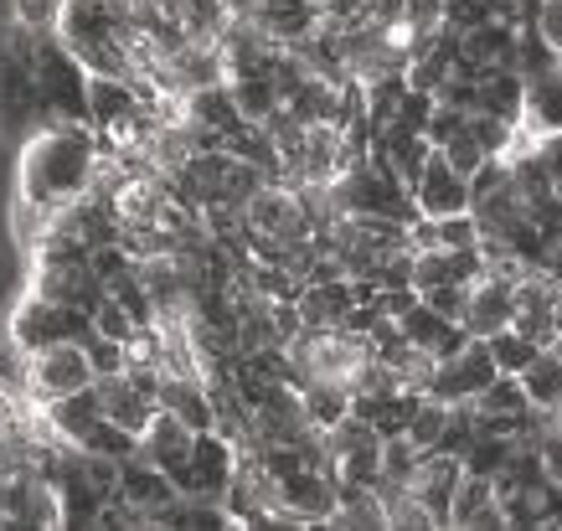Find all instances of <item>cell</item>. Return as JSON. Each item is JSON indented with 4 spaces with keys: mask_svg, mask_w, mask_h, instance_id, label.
Returning <instances> with one entry per match:
<instances>
[{
    "mask_svg": "<svg viewBox=\"0 0 562 531\" xmlns=\"http://www.w3.org/2000/svg\"><path fill=\"white\" fill-rule=\"evenodd\" d=\"M99 155H103V139L93 135V124H83V120L36 124L16 155V196L47 206V212L78 202L93 187Z\"/></svg>",
    "mask_w": 562,
    "mask_h": 531,
    "instance_id": "cell-1",
    "label": "cell"
},
{
    "mask_svg": "<svg viewBox=\"0 0 562 531\" xmlns=\"http://www.w3.org/2000/svg\"><path fill=\"white\" fill-rule=\"evenodd\" d=\"M93 330L99 326H93L88 309L57 305V300H47L36 290H21V300L5 315V341L16 346L21 357H36V351H47L57 341H88Z\"/></svg>",
    "mask_w": 562,
    "mask_h": 531,
    "instance_id": "cell-2",
    "label": "cell"
},
{
    "mask_svg": "<svg viewBox=\"0 0 562 531\" xmlns=\"http://www.w3.org/2000/svg\"><path fill=\"white\" fill-rule=\"evenodd\" d=\"M32 72H36V88H42L47 120H83L88 124V68L78 63V52L57 32H36Z\"/></svg>",
    "mask_w": 562,
    "mask_h": 531,
    "instance_id": "cell-3",
    "label": "cell"
},
{
    "mask_svg": "<svg viewBox=\"0 0 562 531\" xmlns=\"http://www.w3.org/2000/svg\"><path fill=\"white\" fill-rule=\"evenodd\" d=\"M93 361H88V346L83 341H57L47 351L26 357V403H57V397H72L93 387Z\"/></svg>",
    "mask_w": 562,
    "mask_h": 531,
    "instance_id": "cell-4",
    "label": "cell"
},
{
    "mask_svg": "<svg viewBox=\"0 0 562 531\" xmlns=\"http://www.w3.org/2000/svg\"><path fill=\"white\" fill-rule=\"evenodd\" d=\"M26 290L47 294L57 305H72V309H93L109 300V284L93 274V263L88 258H32V279H26Z\"/></svg>",
    "mask_w": 562,
    "mask_h": 531,
    "instance_id": "cell-5",
    "label": "cell"
},
{
    "mask_svg": "<svg viewBox=\"0 0 562 531\" xmlns=\"http://www.w3.org/2000/svg\"><path fill=\"white\" fill-rule=\"evenodd\" d=\"M413 206H418V217H454V212H470V206H475L470 176L454 171L443 150H434L424 160L418 181H413Z\"/></svg>",
    "mask_w": 562,
    "mask_h": 531,
    "instance_id": "cell-6",
    "label": "cell"
},
{
    "mask_svg": "<svg viewBox=\"0 0 562 531\" xmlns=\"http://www.w3.org/2000/svg\"><path fill=\"white\" fill-rule=\"evenodd\" d=\"M501 377V366H495L491 357V341H470L460 351V357H443L439 372H434V382H428V393L443 397V403H464V397H480L491 382Z\"/></svg>",
    "mask_w": 562,
    "mask_h": 531,
    "instance_id": "cell-7",
    "label": "cell"
},
{
    "mask_svg": "<svg viewBox=\"0 0 562 531\" xmlns=\"http://www.w3.org/2000/svg\"><path fill=\"white\" fill-rule=\"evenodd\" d=\"M512 320H516V284L501 274H480L470 284V309H464L460 326L470 336H480V341H491L495 330H506Z\"/></svg>",
    "mask_w": 562,
    "mask_h": 531,
    "instance_id": "cell-8",
    "label": "cell"
},
{
    "mask_svg": "<svg viewBox=\"0 0 562 531\" xmlns=\"http://www.w3.org/2000/svg\"><path fill=\"white\" fill-rule=\"evenodd\" d=\"M300 315H305V330H336L346 326V315L361 305V294H357V279H310L305 290H300Z\"/></svg>",
    "mask_w": 562,
    "mask_h": 531,
    "instance_id": "cell-9",
    "label": "cell"
},
{
    "mask_svg": "<svg viewBox=\"0 0 562 531\" xmlns=\"http://www.w3.org/2000/svg\"><path fill=\"white\" fill-rule=\"evenodd\" d=\"M191 444H196V429H191L181 413L155 408V418L139 429V460L160 464V470H176V464L191 460Z\"/></svg>",
    "mask_w": 562,
    "mask_h": 531,
    "instance_id": "cell-10",
    "label": "cell"
},
{
    "mask_svg": "<svg viewBox=\"0 0 562 531\" xmlns=\"http://www.w3.org/2000/svg\"><path fill=\"white\" fill-rule=\"evenodd\" d=\"M460 481H464V460L460 454H443V449H428L424 464H418V475H413V490H418V500L434 511L439 527H449V506H454Z\"/></svg>",
    "mask_w": 562,
    "mask_h": 531,
    "instance_id": "cell-11",
    "label": "cell"
},
{
    "mask_svg": "<svg viewBox=\"0 0 562 531\" xmlns=\"http://www.w3.org/2000/svg\"><path fill=\"white\" fill-rule=\"evenodd\" d=\"M449 527H470V531L512 527V521H506V506L495 496L491 475H470V470H464L460 490H454V506H449Z\"/></svg>",
    "mask_w": 562,
    "mask_h": 531,
    "instance_id": "cell-12",
    "label": "cell"
},
{
    "mask_svg": "<svg viewBox=\"0 0 562 531\" xmlns=\"http://www.w3.org/2000/svg\"><path fill=\"white\" fill-rule=\"evenodd\" d=\"M93 393H99L103 413H109L114 423H124V429H135V433L145 429V423L155 418V408H160V403H155V397L145 393L130 372H120V377H99L93 382Z\"/></svg>",
    "mask_w": 562,
    "mask_h": 531,
    "instance_id": "cell-13",
    "label": "cell"
},
{
    "mask_svg": "<svg viewBox=\"0 0 562 531\" xmlns=\"http://www.w3.org/2000/svg\"><path fill=\"white\" fill-rule=\"evenodd\" d=\"M480 109L501 120H527V72L516 68H480Z\"/></svg>",
    "mask_w": 562,
    "mask_h": 531,
    "instance_id": "cell-14",
    "label": "cell"
},
{
    "mask_svg": "<svg viewBox=\"0 0 562 531\" xmlns=\"http://www.w3.org/2000/svg\"><path fill=\"white\" fill-rule=\"evenodd\" d=\"M527 124L537 135H562V63L527 78Z\"/></svg>",
    "mask_w": 562,
    "mask_h": 531,
    "instance_id": "cell-15",
    "label": "cell"
},
{
    "mask_svg": "<svg viewBox=\"0 0 562 531\" xmlns=\"http://www.w3.org/2000/svg\"><path fill=\"white\" fill-rule=\"evenodd\" d=\"M47 418H52V429H57V439H68V444H83L88 429L103 418V403L93 387H83V393H72V397H57V403H47Z\"/></svg>",
    "mask_w": 562,
    "mask_h": 531,
    "instance_id": "cell-16",
    "label": "cell"
},
{
    "mask_svg": "<svg viewBox=\"0 0 562 531\" xmlns=\"http://www.w3.org/2000/svg\"><path fill=\"white\" fill-rule=\"evenodd\" d=\"M233 83V99H238L243 120L248 124H263L273 109H284V93H279V78L269 72H248V78H227Z\"/></svg>",
    "mask_w": 562,
    "mask_h": 531,
    "instance_id": "cell-17",
    "label": "cell"
},
{
    "mask_svg": "<svg viewBox=\"0 0 562 531\" xmlns=\"http://www.w3.org/2000/svg\"><path fill=\"white\" fill-rule=\"evenodd\" d=\"M521 382L537 408H562V346H542L537 361L521 372Z\"/></svg>",
    "mask_w": 562,
    "mask_h": 531,
    "instance_id": "cell-18",
    "label": "cell"
},
{
    "mask_svg": "<svg viewBox=\"0 0 562 531\" xmlns=\"http://www.w3.org/2000/svg\"><path fill=\"white\" fill-rule=\"evenodd\" d=\"M305 413L310 423H321V429H336L341 418H351V387L346 382H305Z\"/></svg>",
    "mask_w": 562,
    "mask_h": 531,
    "instance_id": "cell-19",
    "label": "cell"
},
{
    "mask_svg": "<svg viewBox=\"0 0 562 531\" xmlns=\"http://www.w3.org/2000/svg\"><path fill=\"white\" fill-rule=\"evenodd\" d=\"M480 413H495V418H527L531 413V393H527V382L512 377V372H501V377L485 387V393L475 397Z\"/></svg>",
    "mask_w": 562,
    "mask_h": 531,
    "instance_id": "cell-20",
    "label": "cell"
},
{
    "mask_svg": "<svg viewBox=\"0 0 562 531\" xmlns=\"http://www.w3.org/2000/svg\"><path fill=\"white\" fill-rule=\"evenodd\" d=\"M537 351H542V346L531 341L527 330H516V326H506V330H495V336H491L495 366H501V372H512V377H521V372H527L531 361H537Z\"/></svg>",
    "mask_w": 562,
    "mask_h": 531,
    "instance_id": "cell-21",
    "label": "cell"
},
{
    "mask_svg": "<svg viewBox=\"0 0 562 531\" xmlns=\"http://www.w3.org/2000/svg\"><path fill=\"white\" fill-rule=\"evenodd\" d=\"M512 449H516V439L480 429V433H475V444L464 449V470H470V475H491V481H495V475L506 470V460H512Z\"/></svg>",
    "mask_w": 562,
    "mask_h": 531,
    "instance_id": "cell-22",
    "label": "cell"
},
{
    "mask_svg": "<svg viewBox=\"0 0 562 531\" xmlns=\"http://www.w3.org/2000/svg\"><path fill=\"white\" fill-rule=\"evenodd\" d=\"M418 464H424V449L413 444L408 433H392V439H382V481H387V485H413Z\"/></svg>",
    "mask_w": 562,
    "mask_h": 531,
    "instance_id": "cell-23",
    "label": "cell"
},
{
    "mask_svg": "<svg viewBox=\"0 0 562 531\" xmlns=\"http://www.w3.org/2000/svg\"><path fill=\"white\" fill-rule=\"evenodd\" d=\"M83 449H93V454H114V460H135L139 454V433L135 429H124V423H114L109 413H103L99 423L88 429V439H83Z\"/></svg>",
    "mask_w": 562,
    "mask_h": 531,
    "instance_id": "cell-24",
    "label": "cell"
},
{
    "mask_svg": "<svg viewBox=\"0 0 562 531\" xmlns=\"http://www.w3.org/2000/svg\"><path fill=\"white\" fill-rule=\"evenodd\" d=\"M443 423H449V403L443 397H434V393H424L418 397V408H413V423H408V439L418 449H439V439H443Z\"/></svg>",
    "mask_w": 562,
    "mask_h": 531,
    "instance_id": "cell-25",
    "label": "cell"
},
{
    "mask_svg": "<svg viewBox=\"0 0 562 531\" xmlns=\"http://www.w3.org/2000/svg\"><path fill=\"white\" fill-rule=\"evenodd\" d=\"M434 150H443L449 155V166H454V171H464V176H475L480 166H485V160H491V150H485V145H480L475 139V129H470V120H464V129L454 139H443V145H434Z\"/></svg>",
    "mask_w": 562,
    "mask_h": 531,
    "instance_id": "cell-26",
    "label": "cell"
},
{
    "mask_svg": "<svg viewBox=\"0 0 562 531\" xmlns=\"http://www.w3.org/2000/svg\"><path fill=\"white\" fill-rule=\"evenodd\" d=\"M78 449H83V444H78ZM83 475H88V485H93V490L109 500V496H120V485H124V460L83 449Z\"/></svg>",
    "mask_w": 562,
    "mask_h": 531,
    "instance_id": "cell-27",
    "label": "cell"
},
{
    "mask_svg": "<svg viewBox=\"0 0 562 531\" xmlns=\"http://www.w3.org/2000/svg\"><path fill=\"white\" fill-rule=\"evenodd\" d=\"M88 361H93V377H120L124 366H130V357H124V341H114V336H88Z\"/></svg>",
    "mask_w": 562,
    "mask_h": 531,
    "instance_id": "cell-28",
    "label": "cell"
},
{
    "mask_svg": "<svg viewBox=\"0 0 562 531\" xmlns=\"http://www.w3.org/2000/svg\"><path fill=\"white\" fill-rule=\"evenodd\" d=\"M88 263H93V274H99L103 284H114V279H124L130 269H135V253H130V248L114 238V242H99V248L88 253Z\"/></svg>",
    "mask_w": 562,
    "mask_h": 531,
    "instance_id": "cell-29",
    "label": "cell"
},
{
    "mask_svg": "<svg viewBox=\"0 0 562 531\" xmlns=\"http://www.w3.org/2000/svg\"><path fill=\"white\" fill-rule=\"evenodd\" d=\"M403 21H408L418 36H434L449 26V0H408L403 5Z\"/></svg>",
    "mask_w": 562,
    "mask_h": 531,
    "instance_id": "cell-30",
    "label": "cell"
},
{
    "mask_svg": "<svg viewBox=\"0 0 562 531\" xmlns=\"http://www.w3.org/2000/svg\"><path fill=\"white\" fill-rule=\"evenodd\" d=\"M63 0H11V21L32 26V32H57Z\"/></svg>",
    "mask_w": 562,
    "mask_h": 531,
    "instance_id": "cell-31",
    "label": "cell"
},
{
    "mask_svg": "<svg viewBox=\"0 0 562 531\" xmlns=\"http://www.w3.org/2000/svg\"><path fill=\"white\" fill-rule=\"evenodd\" d=\"M93 326H99V336H114V341H130V336H135V330H139V320H135V315H130V309L120 305V300H114V294H109V300H103V305L93 309Z\"/></svg>",
    "mask_w": 562,
    "mask_h": 531,
    "instance_id": "cell-32",
    "label": "cell"
},
{
    "mask_svg": "<svg viewBox=\"0 0 562 531\" xmlns=\"http://www.w3.org/2000/svg\"><path fill=\"white\" fill-rule=\"evenodd\" d=\"M424 300L439 309L443 320H464V309H470V284H434V290H424Z\"/></svg>",
    "mask_w": 562,
    "mask_h": 531,
    "instance_id": "cell-33",
    "label": "cell"
},
{
    "mask_svg": "<svg viewBox=\"0 0 562 531\" xmlns=\"http://www.w3.org/2000/svg\"><path fill=\"white\" fill-rule=\"evenodd\" d=\"M531 26H537V36L562 57V0H542V11H537Z\"/></svg>",
    "mask_w": 562,
    "mask_h": 531,
    "instance_id": "cell-34",
    "label": "cell"
},
{
    "mask_svg": "<svg viewBox=\"0 0 562 531\" xmlns=\"http://www.w3.org/2000/svg\"><path fill=\"white\" fill-rule=\"evenodd\" d=\"M537 449H542L547 481H552V485H562V429H547L542 439H537Z\"/></svg>",
    "mask_w": 562,
    "mask_h": 531,
    "instance_id": "cell-35",
    "label": "cell"
},
{
    "mask_svg": "<svg viewBox=\"0 0 562 531\" xmlns=\"http://www.w3.org/2000/svg\"><path fill=\"white\" fill-rule=\"evenodd\" d=\"M537 11H542V0H516V16H521V26H531V21H537Z\"/></svg>",
    "mask_w": 562,
    "mask_h": 531,
    "instance_id": "cell-36",
    "label": "cell"
},
{
    "mask_svg": "<svg viewBox=\"0 0 562 531\" xmlns=\"http://www.w3.org/2000/svg\"><path fill=\"white\" fill-rule=\"evenodd\" d=\"M552 326H558V336H562V294H558V305H552Z\"/></svg>",
    "mask_w": 562,
    "mask_h": 531,
    "instance_id": "cell-37",
    "label": "cell"
},
{
    "mask_svg": "<svg viewBox=\"0 0 562 531\" xmlns=\"http://www.w3.org/2000/svg\"><path fill=\"white\" fill-rule=\"evenodd\" d=\"M114 5H120V11H135V5H145V0H114Z\"/></svg>",
    "mask_w": 562,
    "mask_h": 531,
    "instance_id": "cell-38",
    "label": "cell"
},
{
    "mask_svg": "<svg viewBox=\"0 0 562 531\" xmlns=\"http://www.w3.org/2000/svg\"><path fill=\"white\" fill-rule=\"evenodd\" d=\"M558 429H562V408H558Z\"/></svg>",
    "mask_w": 562,
    "mask_h": 531,
    "instance_id": "cell-39",
    "label": "cell"
}]
</instances>
